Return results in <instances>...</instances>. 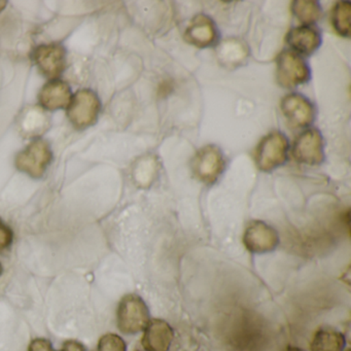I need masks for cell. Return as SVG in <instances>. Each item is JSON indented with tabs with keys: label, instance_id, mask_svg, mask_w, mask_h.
Wrapping results in <instances>:
<instances>
[{
	"label": "cell",
	"instance_id": "obj_12",
	"mask_svg": "<svg viewBox=\"0 0 351 351\" xmlns=\"http://www.w3.org/2000/svg\"><path fill=\"white\" fill-rule=\"evenodd\" d=\"M141 344L145 351H168L174 338V330L165 320L155 318L145 326Z\"/></svg>",
	"mask_w": 351,
	"mask_h": 351
},
{
	"label": "cell",
	"instance_id": "obj_6",
	"mask_svg": "<svg viewBox=\"0 0 351 351\" xmlns=\"http://www.w3.org/2000/svg\"><path fill=\"white\" fill-rule=\"evenodd\" d=\"M225 168V157L217 145H205L193 158V174L197 180L205 184L217 182Z\"/></svg>",
	"mask_w": 351,
	"mask_h": 351
},
{
	"label": "cell",
	"instance_id": "obj_19",
	"mask_svg": "<svg viewBox=\"0 0 351 351\" xmlns=\"http://www.w3.org/2000/svg\"><path fill=\"white\" fill-rule=\"evenodd\" d=\"M351 3L339 1L332 8L330 21L337 34L344 38L350 36Z\"/></svg>",
	"mask_w": 351,
	"mask_h": 351
},
{
	"label": "cell",
	"instance_id": "obj_5",
	"mask_svg": "<svg viewBox=\"0 0 351 351\" xmlns=\"http://www.w3.org/2000/svg\"><path fill=\"white\" fill-rule=\"evenodd\" d=\"M311 73L306 61L293 51H282L277 57L276 80L287 89L309 82Z\"/></svg>",
	"mask_w": 351,
	"mask_h": 351
},
{
	"label": "cell",
	"instance_id": "obj_21",
	"mask_svg": "<svg viewBox=\"0 0 351 351\" xmlns=\"http://www.w3.org/2000/svg\"><path fill=\"white\" fill-rule=\"evenodd\" d=\"M13 230L0 219V252H5L13 243Z\"/></svg>",
	"mask_w": 351,
	"mask_h": 351
},
{
	"label": "cell",
	"instance_id": "obj_23",
	"mask_svg": "<svg viewBox=\"0 0 351 351\" xmlns=\"http://www.w3.org/2000/svg\"><path fill=\"white\" fill-rule=\"evenodd\" d=\"M61 351H87L85 346L79 341L69 340L63 343L62 349Z\"/></svg>",
	"mask_w": 351,
	"mask_h": 351
},
{
	"label": "cell",
	"instance_id": "obj_14",
	"mask_svg": "<svg viewBox=\"0 0 351 351\" xmlns=\"http://www.w3.org/2000/svg\"><path fill=\"white\" fill-rule=\"evenodd\" d=\"M287 43L295 54L311 55L322 45V34L317 28L311 25H302L289 30Z\"/></svg>",
	"mask_w": 351,
	"mask_h": 351
},
{
	"label": "cell",
	"instance_id": "obj_18",
	"mask_svg": "<svg viewBox=\"0 0 351 351\" xmlns=\"http://www.w3.org/2000/svg\"><path fill=\"white\" fill-rule=\"evenodd\" d=\"M291 12L304 25H311L320 19L322 10L319 3L313 0H298L291 3Z\"/></svg>",
	"mask_w": 351,
	"mask_h": 351
},
{
	"label": "cell",
	"instance_id": "obj_11",
	"mask_svg": "<svg viewBox=\"0 0 351 351\" xmlns=\"http://www.w3.org/2000/svg\"><path fill=\"white\" fill-rule=\"evenodd\" d=\"M219 36L215 22L205 14L195 16L184 32L186 42L197 48L213 46L219 40Z\"/></svg>",
	"mask_w": 351,
	"mask_h": 351
},
{
	"label": "cell",
	"instance_id": "obj_7",
	"mask_svg": "<svg viewBox=\"0 0 351 351\" xmlns=\"http://www.w3.org/2000/svg\"><path fill=\"white\" fill-rule=\"evenodd\" d=\"M291 157L298 163L319 165L324 161V137L315 128L307 129L295 139Z\"/></svg>",
	"mask_w": 351,
	"mask_h": 351
},
{
	"label": "cell",
	"instance_id": "obj_24",
	"mask_svg": "<svg viewBox=\"0 0 351 351\" xmlns=\"http://www.w3.org/2000/svg\"><path fill=\"white\" fill-rule=\"evenodd\" d=\"M285 351H304L303 349L299 348V347L289 346V348Z\"/></svg>",
	"mask_w": 351,
	"mask_h": 351
},
{
	"label": "cell",
	"instance_id": "obj_16",
	"mask_svg": "<svg viewBox=\"0 0 351 351\" xmlns=\"http://www.w3.org/2000/svg\"><path fill=\"white\" fill-rule=\"evenodd\" d=\"M217 55L221 64L228 69H234L245 62L248 57V49L245 43L238 38H227L217 47Z\"/></svg>",
	"mask_w": 351,
	"mask_h": 351
},
{
	"label": "cell",
	"instance_id": "obj_4",
	"mask_svg": "<svg viewBox=\"0 0 351 351\" xmlns=\"http://www.w3.org/2000/svg\"><path fill=\"white\" fill-rule=\"evenodd\" d=\"M53 159L50 145L44 139H36L16 157L18 170L32 178H40L46 173Z\"/></svg>",
	"mask_w": 351,
	"mask_h": 351
},
{
	"label": "cell",
	"instance_id": "obj_17",
	"mask_svg": "<svg viewBox=\"0 0 351 351\" xmlns=\"http://www.w3.org/2000/svg\"><path fill=\"white\" fill-rule=\"evenodd\" d=\"M346 340L339 330L332 328H322L312 339L311 351H344Z\"/></svg>",
	"mask_w": 351,
	"mask_h": 351
},
{
	"label": "cell",
	"instance_id": "obj_22",
	"mask_svg": "<svg viewBox=\"0 0 351 351\" xmlns=\"http://www.w3.org/2000/svg\"><path fill=\"white\" fill-rule=\"evenodd\" d=\"M28 351H57L51 341L44 338H36L30 342Z\"/></svg>",
	"mask_w": 351,
	"mask_h": 351
},
{
	"label": "cell",
	"instance_id": "obj_2",
	"mask_svg": "<svg viewBox=\"0 0 351 351\" xmlns=\"http://www.w3.org/2000/svg\"><path fill=\"white\" fill-rule=\"evenodd\" d=\"M101 110V102L95 92L90 89L77 91L71 98L66 114L77 129H86L95 124Z\"/></svg>",
	"mask_w": 351,
	"mask_h": 351
},
{
	"label": "cell",
	"instance_id": "obj_26",
	"mask_svg": "<svg viewBox=\"0 0 351 351\" xmlns=\"http://www.w3.org/2000/svg\"><path fill=\"white\" fill-rule=\"evenodd\" d=\"M3 273V267H1V264H0V275Z\"/></svg>",
	"mask_w": 351,
	"mask_h": 351
},
{
	"label": "cell",
	"instance_id": "obj_3",
	"mask_svg": "<svg viewBox=\"0 0 351 351\" xmlns=\"http://www.w3.org/2000/svg\"><path fill=\"white\" fill-rule=\"evenodd\" d=\"M289 151V141L283 133H269L258 143L254 161L261 171L269 172L285 163Z\"/></svg>",
	"mask_w": 351,
	"mask_h": 351
},
{
	"label": "cell",
	"instance_id": "obj_9",
	"mask_svg": "<svg viewBox=\"0 0 351 351\" xmlns=\"http://www.w3.org/2000/svg\"><path fill=\"white\" fill-rule=\"evenodd\" d=\"M243 244L246 250L252 254H267L276 250L278 246V233L268 223L254 221L244 232Z\"/></svg>",
	"mask_w": 351,
	"mask_h": 351
},
{
	"label": "cell",
	"instance_id": "obj_15",
	"mask_svg": "<svg viewBox=\"0 0 351 351\" xmlns=\"http://www.w3.org/2000/svg\"><path fill=\"white\" fill-rule=\"evenodd\" d=\"M19 129L25 137H38L44 134L49 127L50 120L44 108L38 106H28L19 118Z\"/></svg>",
	"mask_w": 351,
	"mask_h": 351
},
{
	"label": "cell",
	"instance_id": "obj_10",
	"mask_svg": "<svg viewBox=\"0 0 351 351\" xmlns=\"http://www.w3.org/2000/svg\"><path fill=\"white\" fill-rule=\"evenodd\" d=\"M281 112L293 128H304L309 126L315 118V108L305 96L299 93H291L282 98Z\"/></svg>",
	"mask_w": 351,
	"mask_h": 351
},
{
	"label": "cell",
	"instance_id": "obj_8",
	"mask_svg": "<svg viewBox=\"0 0 351 351\" xmlns=\"http://www.w3.org/2000/svg\"><path fill=\"white\" fill-rule=\"evenodd\" d=\"M34 62L45 77L57 80L66 69V49L59 44L40 45L32 54Z\"/></svg>",
	"mask_w": 351,
	"mask_h": 351
},
{
	"label": "cell",
	"instance_id": "obj_25",
	"mask_svg": "<svg viewBox=\"0 0 351 351\" xmlns=\"http://www.w3.org/2000/svg\"><path fill=\"white\" fill-rule=\"evenodd\" d=\"M5 7H7V1H1L0 0V12H3Z\"/></svg>",
	"mask_w": 351,
	"mask_h": 351
},
{
	"label": "cell",
	"instance_id": "obj_13",
	"mask_svg": "<svg viewBox=\"0 0 351 351\" xmlns=\"http://www.w3.org/2000/svg\"><path fill=\"white\" fill-rule=\"evenodd\" d=\"M73 93L69 84L58 79L48 82L38 94L40 108L51 112L67 108Z\"/></svg>",
	"mask_w": 351,
	"mask_h": 351
},
{
	"label": "cell",
	"instance_id": "obj_1",
	"mask_svg": "<svg viewBox=\"0 0 351 351\" xmlns=\"http://www.w3.org/2000/svg\"><path fill=\"white\" fill-rule=\"evenodd\" d=\"M149 320V310L143 298L129 293L121 299L117 310V322L123 334L135 335L141 332Z\"/></svg>",
	"mask_w": 351,
	"mask_h": 351
},
{
	"label": "cell",
	"instance_id": "obj_20",
	"mask_svg": "<svg viewBox=\"0 0 351 351\" xmlns=\"http://www.w3.org/2000/svg\"><path fill=\"white\" fill-rule=\"evenodd\" d=\"M97 351H127L126 342L119 335H104L98 342Z\"/></svg>",
	"mask_w": 351,
	"mask_h": 351
}]
</instances>
